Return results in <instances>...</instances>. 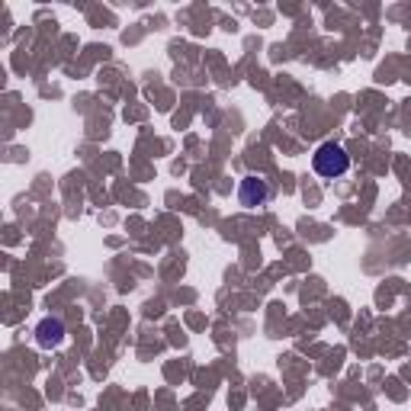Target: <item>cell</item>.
I'll use <instances>...</instances> for the list:
<instances>
[{
    "label": "cell",
    "mask_w": 411,
    "mask_h": 411,
    "mask_svg": "<svg viewBox=\"0 0 411 411\" xmlns=\"http://www.w3.org/2000/svg\"><path fill=\"white\" fill-rule=\"evenodd\" d=\"M35 341H39V347H58V344L64 341V321L62 318H42L39 321V328H35Z\"/></svg>",
    "instance_id": "3"
},
{
    "label": "cell",
    "mask_w": 411,
    "mask_h": 411,
    "mask_svg": "<svg viewBox=\"0 0 411 411\" xmlns=\"http://www.w3.org/2000/svg\"><path fill=\"white\" fill-rule=\"evenodd\" d=\"M238 199H241V206H248V209H257V206H267V202L273 199V187L264 177H244L241 190H238Z\"/></svg>",
    "instance_id": "2"
},
{
    "label": "cell",
    "mask_w": 411,
    "mask_h": 411,
    "mask_svg": "<svg viewBox=\"0 0 411 411\" xmlns=\"http://www.w3.org/2000/svg\"><path fill=\"white\" fill-rule=\"evenodd\" d=\"M312 168L318 170L321 177H344L350 170V154L344 151L341 145H335V141H325V145L315 151V158H312Z\"/></svg>",
    "instance_id": "1"
}]
</instances>
